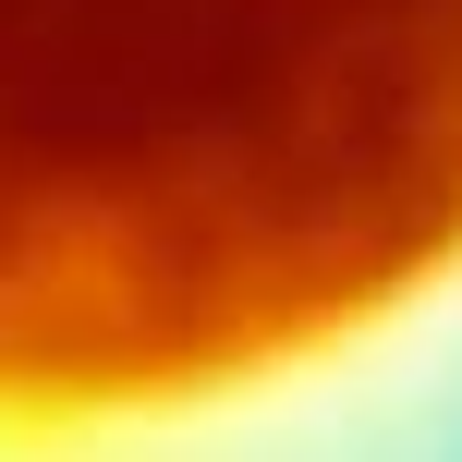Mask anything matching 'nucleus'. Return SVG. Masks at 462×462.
Wrapping results in <instances>:
<instances>
[{
	"instance_id": "1",
	"label": "nucleus",
	"mask_w": 462,
	"mask_h": 462,
	"mask_svg": "<svg viewBox=\"0 0 462 462\" xmlns=\"http://www.w3.org/2000/svg\"><path fill=\"white\" fill-rule=\"evenodd\" d=\"M462 280V0H0V426L255 402Z\"/></svg>"
}]
</instances>
